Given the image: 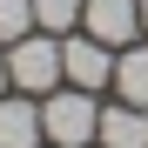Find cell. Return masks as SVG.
Segmentation results:
<instances>
[{"label": "cell", "instance_id": "6da1fadb", "mask_svg": "<svg viewBox=\"0 0 148 148\" xmlns=\"http://www.w3.org/2000/svg\"><path fill=\"white\" fill-rule=\"evenodd\" d=\"M94 128H101V108H94V94L88 88H54V94H40V135L54 141V148H88Z\"/></svg>", "mask_w": 148, "mask_h": 148}, {"label": "cell", "instance_id": "7a4b0ae2", "mask_svg": "<svg viewBox=\"0 0 148 148\" xmlns=\"http://www.w3.org/2000/svg\"><path fill=\"white\" fill-rule=\"evenodd\" d=\"M7 81L20 94H54L61 88V34H27L7 47Z\"/></svg>", "mask_w": 148, "mask_h": 148}, {"label": "cell", "instance_id": "3957f363", "mask_svg": "<svg viewBox=\"0 0 148 148\" xmlns=\"http://www.w3.org/2000/svg\"><path fill=\"white\" fill-rule=\"evenodd\" d=\"M61 81L67 88H88V94L114 88V47H101L94 34H67L61 40Z\"/></svg>", "mask_w": 148, "mask_h": 148}, {"label": "cell", "instance_id": "277c9868", "mask_svg": "<svg viewBox=\"0 0 148 148\" xmlns=\"http://www.w3.org/2000/svg\"><path fill=\"white\" fill-rule=\"evenodd\" d=\"M81 27L101 47H135L141 40V0H81Z\"/></svg>", "mask_w": 148, "mask_h": 148}, {"label": "cell", "instance_id": "5b68a950", "mask_svg": "<svg viewBox=\"0 0 148 148\" xmlns=\"http://www.w3.org/2000/svg\"><path fill=\"white\" fill-rule=\"evenodd\" d=\"M40 101L34 94H0V148H40Z\"/></svg>", "mask_w": 148, "mask_h": 148}, {"label": "cell", "instance_id": "8992f818", "mask_svg": "<svg viewBox=\"0 0 148 148\" xmlns=\"http://www.w3.org/2000/svg\"><path fill=\"white\" fill-rule=\"evenodd\" d=\"M94 141H101V148H148V114L128 108V101H114V108H101Z\"/></svg>", "mask_w": 148, "mask_h": 148}, {"label": "cell", "instance_id": "52a82bcc", "mask_svg": "<svg viewBox=\"0 0 148 148\" xmlns=\"http://www.w3.org/2000/svg\"><path fill=\"white\" fill-rule=\"evenodd\" d=\"M114 94L128 108H148V47H121L114 54Z\"/></svg>", "mask_w": 148, "mask_h": 148}, {"label": "cell", "instance_id": "ba28073f", "mask_svg": "<svg viewBox=\"0 0 148 148\" xmlns=\"http://www.w3.org/2000/svg\"><path fill=\"white\" fill-rule=\"evenodd\" d=\"M34 27L67 40V27H81V0H34Z\"/></svg>", "mask_w": 148, "mask_h": 148}, {"label": "cell", "instance_id": "9c48e42d", "mask_svg": "<svg viewBox=\"0 0 148 148\" xmlns=\"http://www.w3.org/2000/svg\"><path fill=\"white\" fill-rule=\"evenodd\" d=\"M27 34H40L34 27V0H0V47H14Z\"/></svg>", "mask_w": 148, "mask_h": 148}, {"label": "cell", "instance_id": "30bf717a", "mask_svg": "<svg viewBox=\"0 0 148 148\" xmlns=\"http://www.w3.org/2000/svg\"><path fill=\"white\" fill-rule=\"evenodd\" d=\"M0 94H7V47H0Z\"/></svg>", "mask_w": 148, "mask_h": 148}, {"label": "cell", "instance_id": "8fae6325", "mask_svg": "<svg viewBox=\"0 0 148 148\" xmlns=\"http://www.w3.org/2000/svg\"><path fill=\"white\" fill-rule=\"evenodd\" d=\"M141 34H148V0H141Z\"/></svg>", "mask_w": 148, "mask_h": 148}, {"label": "cell", "instance_id": "7c38bea8", "mask_svg": "<svg viewBox=\"0 0 148 148\" xmlns=\"http://www.w3.org/2000/svg\"><path fill=\"white\" fill-rule=\"evenodd\" d=\"M40 148H54V141H40Z\"/></svg>", "mask_w": 148, "mask_h": 148}, {"label": "cell", "instance_id": "4fadbf2b", "mask_svg": "<svg viewBox=\"0 0 148 148\" xmlns=\"http://www.w3.org/2000/svg\"><path fill=\"white\" fill-rule=\"evenodd\" d=\"M141 114H148V108H141Z\"/></svg>", "mask_w": 148, "mask_h": 148}]
</instances>
